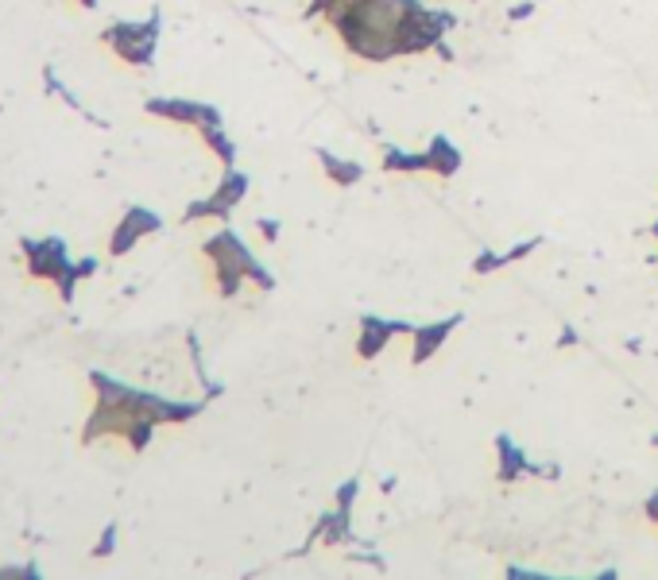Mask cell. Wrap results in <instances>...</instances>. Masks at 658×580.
Listing matches in <instances>:
<instances>
[{"instance_id":"obj_2","label":"cell","mask_w":658,"mask_h":580,"mask_svg":"<svg viewBox=\"0 0 658 580\" xmlns=\"http://www.w3.org/2000/svg\"><path fill=\"white\" fill-rule=\"evenodd\" d=\"M449 325H438V329H422L419 337V348H415V360H426V352H430V348L438 345V341H442V333H446Z\"/></svg>"},{"instance_id":"obj_3","label":"cell","mask_w":658,"mask_h":580,"mask_svg":"<svg viewBox=\"0 0 658 580\" xmlns=\"http://www.w3.org/2000/svg\"><path fill=\"white\" fill-rule=\"evenodd\" d=\"M326 167H329V174H333V178H341V182H345V178H357V167H341V163H337V159H329L326 155Z\"/></svg>"},{"instance_id":"obj_1","label":"cell","mask_w":658,"mask_h":580,"mask_svg":"<svg viewBox=\"0 0 658 580\" xmlns=\"http://www.w3.org/2000/svg\"><path fill=\"white\" fill-rule=\"evenodd\" d=\"M426 167H434V171H442V174H453V167H457V155H453L446 144H434V151L426 155Z\"/></svg>"}]
</instances>
